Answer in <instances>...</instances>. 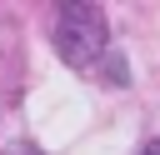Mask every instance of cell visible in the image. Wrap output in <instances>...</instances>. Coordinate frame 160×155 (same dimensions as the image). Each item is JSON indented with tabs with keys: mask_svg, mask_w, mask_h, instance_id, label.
<instances>
[{
	"mask_svg": "<svg viewBox=\"0 0 160 155\" xmlns=\"http://www.w3.org/2000/svg\"><path fill=\"white\" fill-rule=\"evenodd\" d=\"M55 50L65 65L75 70H95L100 55L110 50V30H105V10L100 5H65L55 20Z\"/></svg>",
	"mask_w": 160,
	"mask_h": 155,
	"instance_id": "1",
	"label": "cell"
},
{
	"mask_svg": "<svg viewBox=\"0 0 160 155\" xmlns=\"http://www.w3.org/2000/svg\"><path fill=\"white\" fill-rule=\"evenodd\" d=\"M140 155H160V140H150V145H145V150H140Z\"/></svg>",
	"mask_w": 160,
	"mask_h": 155,
	"instance_id": "2",
	"label": "cell"
}]
</instances>
